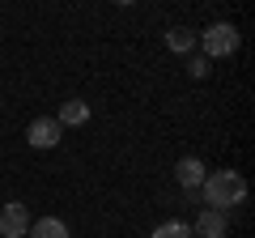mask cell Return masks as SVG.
<instances>
[{"mask_svg":"<svg viewBox=\"0 0 255 238\" xmlns=\"http://www.w3.org/2000/svg\"><path fill=\"white\" fill-rule=\"evenodd\" d=\"M200 200L217 213H230L234 204L247 200V179L238 170H213V174H204V183H200Z\"/></svg>","mask_w":255,"mask_h":238,"instance_id":"1","label":"cell"},{"mask_svg":"<svg viewBox=\"0 0 255 238\" xmlns=\"http://www.w3.org/2000/svg\"><path fill=\"white\" fill-rule=\"evenodd\" d=\"M238 43H243V34H238L230 21H213V26L200 34V47H204V55H209V60L234 55V51H238Z\"/></svg>","mask_w":255,"mask_h":238,"instance_id":"2","label":"cell"},{"mask_svg":"<svg viewBox=\"0 0 255 238\" xmlns=\"http://www.w3.org/2000/svg\"><path fill=\"white\" fill-rule=\"evenodd\" d=\"M60 119H55V115H38L34 119V123H30V128H26V145L30 149H55V145H60Z\"/></svg>","mask_w":255,"mask_h":238,"instance_id":"3","label":"cell"},{"mask_svg":"<svg viewBox=\"0 0 255 238\" xmlns=\"http://www.w3.org/2000/svg\"><path fill=\"white\" fill-rule=\"evenodd\" d=\"M30 230V209L21 200H9L0 209V238H26Z\"/></svg>","mask_w":255,"mask_h":238,"instance_id":"4","label":"cell"},{"mask_svg":"<svg viewBox=\"0 0 255 238\" xmlns=\"http://www.w3.org/2000/svg\"><path fill=\"white\" fill-rule=\"evenodd\" d=\"M204 162L200 157H179V166H174V179H179V187L183 192H200V183H204Z\"/></svg>","mask_w":255,"mask_h":238,"instance_id":"5","label":"cell"},{"mask_svg":"<svg viewBox=\"0 0 255 238\" xmlns=\"http://www.w3.org/2000/svg\"><path fill=\"white\" fill-rule=\"evenodd\" d=\"M196 238H226V213L217 209H200L196 213V230H191Z\"/></svg>","mask_w":255,"mask_h":238,"instance_id":"6","label":"cell"},{"mask_svg":"<svg viewBox=\"0 0 255 238\" xmlns=\"http://www.w3.org/2000/svg\"><path fill=\"white\" fill-rule=\"evenodd\" d=\"M55 119H60V128H81L85 119H90V102H81V98H68V102L60 107V115H55Z\"/></svg>","mask_w":255,"mask_h":238,"instance_id":"7","label":"cell"},{"mask_svg":"<svg viewBox=\"0 0 255 238\" xmlns=\"http://www.w3.org/2000/svg\"><path fill=\"white\" fill-rule=\"evenodd\" d=\"M26 238H68V226L60 217H38V221H30Z\"/></svg>","mask_w":255,"mask_h":238,"instance_id":"8","label":"cell"},{"mask_svg":"<svg viewBox=\"0 0 255 238\" xmlns=\"http://www.w3.org/2000/svg\"><path fill=\"white\" fill-rule=\"evenodd\" d=\"M166 47H170V51H179V55H191V51H196V30L170 26V30H166Z\"/></svg>","mask_w":255,"mask_h":238,"instance_id":"9","label":"cell"},{"mask_svg":"<svg viewBox=\"0 0 255 238\" xmlns=\"http://www.w3.org/2000/svg\"><path fill=\"white\" fill-rule=\"evenodd\" d=\"M149 238H196V234H191L187 221H162V226H157Z\"/></svg>","mask_w":255,"mask_h":238,"instance_id":"10","label":"cell"},{"mask_svg":"<svg viewBox=\"0 0 255 238\" xmlns=\"http://www.w3.org/2000/svg\"><path fill=\"white\" fill-rule=\"evenodd\" d=\"M187 73L196 77V81H200V77H209V55H191V60H187Z\"/></svg>","mask_w":255,"mask_h":238,"instance_id":"11","label":"cell"},{"mask_svg":"<svg viewBox=\"0 0 255 238\" xmlns=\"http://www.w3.org/2000/svg\"><path fill=\"white\" fill-rule=\"evenodd\" d=\"M115 4H136V0H115Z\"/></svg>","mask_w":255,"mask_h":238,"instance_id":"12","label":"cell"}]
</instances>
